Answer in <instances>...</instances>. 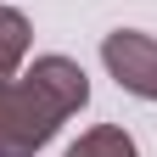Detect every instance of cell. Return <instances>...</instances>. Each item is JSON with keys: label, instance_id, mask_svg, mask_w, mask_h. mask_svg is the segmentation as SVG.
<instances>
[{"label": "cell", "instance_id": "cell-1", "mask_svg": "<svg viewBox=\"0 0 157 157\" xmlns=\"http://www.w3.org/2000/svg\"><path fill=\"white\" fill-rule=\"evenodd\" d=\"M84 101H90L84 67H73L67 56H39L23 78L0 84V157H34L56 135V124Z\"/></svg>", "mask_w": 157, "mask_h": 157}, {"label": "cell", "instance_id": "cell-2", "mask_svg": "<svg viewBox=\"0 0 157 157\" xmlns=\"http://www.w3.org/2000/svg\"><path fill=\"white\" fill-rule=\"evenodd\" d=\"M101 56H107L112 78H118L129 95L157 101V39H151V34H140V28H118V34H107Z\"/></svg>", "mask_w": 157, "mask_h": 157}, {"label": "cell", "instance_id": "cell-3", "mask_svg": "<svg viewBox=\"0 0 157 157\" xmlns=\"http://www.w3.org/2000/svg\"><path fill=\"white\" fill-rule=\"evenodd\" d=\"M23 56H28V17L0 6V84H11V73H17Z\"/></svg>", "mask_w": 157, "mask_h": 157}, {"label": "cell", "instance_id": "cell-4", "mask_svg": "<svg viewBox=\"0 0 157 157\" xmlns=\"http://www.w3.org/2000/svg\"><path fill=\"white\" fill-rule=\"evenodd\" d=\"M67 157H140V151L124 129H90V135H78V146Z\"/></svg>", "mask_w": 157, "mask_h": 157}]
</instances>
